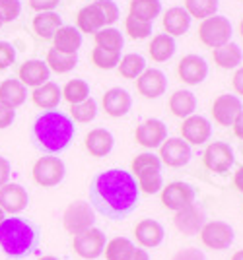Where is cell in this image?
Returning a JSON list of instances; mask_svg holds the SVG:
<instances>
[{
	"label": "cell",
	"mask_w": 243,
	"mask_h": 260,
	"mask_svg": "<svg viewBox=\"0 0 243 260\" xmlns=\"http://www.w3.org/2000/svg\"><path fill=\"white\" fill-rule=\"evenodd\" d=\"M140 200V190L133 173L125 169H107L94 175L89 184V206L109 219L131 216Z\"/></svg>",
	"instance_id": "obj_1"
},
{
	"label": "cell",
	"mask_w": 243,
	"mask_h": 260,
	"mask_svg": "<svg viewBox=\"0 0 243 260\" xmlns=\"http://www.w3.org/2000/svg\"><path fill=\"white\" fill-rule=\"evenodd\" d=\"M76 134L72 119L63 111H45L34 120L32 142L35 150L45 155H58L65 152Z\"/></svg>",
	"instance_id": "obj_2"
},
{
	"label": "cell",
	"mask_w": 243,
	"mask_h": 260,
	"mask_svg": "<svg viewBox=\"0 0 243 260\" xmlns=\"http://www.w3.org/2000/svg\"><path fill=\"white\" fill-rule=\"evenodd\" d=\"M41 245V231L32 219L8 216L0 223V250L12 260H22L35 254Z\"/></svg>",
	"instance_id": "obj_3"
},
{
	"label": "cell",
	"mask_w": 243,
	"mask_h": 260,
	"mask_svg": "<svg viewBox=\"0 0 243 260\" xmlns=\"http://www.w3.org/2000/svg\"><path fill=\"white\" fill-rule=\"evenodd\" d=\"M199 39L204 47L214 51L222 45L230 43V39H232V23L224 16H210V18L200 22Z\"/></svg>",
	"instance_id": "obj_4"
},
{
	"label": "cell",
	"mask_w": 243,
	"mask_h": 260,
	"mask_svg": "<svg viewBox=\"0 0 243 260\" xmlns=\"http://www.w3.org/2000/svg\"><path fill=\"white\" fill-rule=\"evenodd\" d=\"M67 175V165L56 155H43L34 163L32 177L39 186L43 188H53L56 184L63 183Z\"/></svg>",
	"instance_id": "obj_5"
},
{
	"label": "cell",
	"mask_w": 243,
	"mask_h": 260,
	"mask_svg": "<svg viewBox=\"0 0 243 260\" xmlns=\"http://www.w3.org/2000/svg\"><path fill=\"white\" fill-rule=\"evenodd\" d=\"M96 221V212L89 206V202L84 200H74L72 204H68L63 216V225L70 235H80L89 228H94Z\"/></svg>",
	"instance_id": "obj_6"
},
{
	"label": "cell",
	"mask_w": 243,
	"mask_h": 260,
	"mask_svg": "<svg viewBox=\"0 0 243 260\" xmlns=\"http://www.w3.org/2000/svg\"><path fill=\"white\" fill-rule=\"evenodd\" d=\"M199 235L202 245L212 250H226L230 249L233 243V228L228 221H222V219L206 221L199 231Z\"/></svg>",
	"instance_id": "obj_7"
},
{
	"label": "cell",
	"mask_w": 243,
	"mask_h": 260,
	"mask_svg": "<svg viewBox=\"0 0 243 260\" xmlns=\"http://www.w3.org/2000/svg\"><path fill=\"white\" fill-rule=\"evenodd\" d=\"M105 245H107V237L98 228H89L88 231H84L80 235H74V241H72L74 252L80 258L86 260L100 258L101 254H103V250H105Z\"/></svg>",
	"instance_id": "obj_8"
},
{
	"label": "cell",
	"mask_w": 243,
	"mask_h": 260,
	"mask_svg": "<svg viewBox=\"0 0 243 260\" xmlns=\"http://www.w3.org/2000/svg\"><path fill=\"white\" fill-rule=\"evenodd\" d=\"M195 198H197V190L183 181L169 183L162 188V204L171 212H179V210L187 208L189 204L195 202Z\"/></svg>",
	"instance_id": "obj_9"
},
{
	"label": "cell",
	"mask_w": 243,
	"mask_h": 260,
	"mask_svg": "<svg viewBox=\"0 0 243 260\" xmlns=\"http://www.w3.org/2000/svg\"><path fill=\"white\" fill-rule=\"evenodd\" d=\"M233 161V150L226 142H212L202 153V163L212 173H228Z\"/></svg>",
	"instance_id": "obj_10"
},
{
	"label": "cell",
	"mask_w": 243,
	"mask_h": 260,
	"mask_svg": "<svg viewBox=\"0 0 243 260\" xmlns=\"http://www.w3.org/2000/svg\"><path fill=\"white\" fill-rule=\"evenodd\" d=\"M191 146L183 138H167L162 146H160V161L162 165H167V167H183L191 161Z\"/></svg>",
	"instance_id": "obj_11"
},
{
	"label": "cell",
	"mask_w": 243,
	"mask_h": 260,
	"mask_svg": "<svg viewBox=\"0 0 243 260\" xmlns=\"http://www.w3.org/2000/svg\"><path fill=\"white\" fill-rule=\"evenodd\" d=\"M27 206H29V194L22 184L6 183L0 188V210L4 214L18 216Z\"/></svg>",
	"instance_id": "obj_12"
},
{
	"label": "cell",
	"mask_w": 243,
	"mask_h": 260,
	"mask_svg": "<svg viewBox=\"0 0 243 260\" xmlns=\"http://www.w3.org/2000/svg\"><path fill=\"white\" fill-rule=\"evenodd\" d=\"M134 138L136 142L148 148V150H156L160 148L164 142L167 140V126L164 120L160 119H148L144 120L142 124L136 126V132H134Z\"/></svg>",
	"instance_id": "obj_13"
},
{
	"label": "cell",
	"mask_w": 243,
	"mask_h": 260,
	"mask_svg": "<svg viewBox=\"0 0 243 260\" xmlns=\"http://www.w3.org/2000/svg\"><path fill=\"white\" fill-rule=\"evenodd\" d=\"M177 74L187 84V86H199L208 76V64L199 54H187L179 60Z\"/></svg>",
	"instance_id": "obj_14"
},
{
	"label": "cell",
	"mask_w": 243,
	"mask_h": 260,
	"mask_svg": "<svg viewBox=\"0 0 243 260\" xmlns=\"http://www.w3.org/2000/svg\"><path fill=\"white\" fill-rule=\"evenodd\" d=\"M241 99L237 95H230V93H224V95H218L212 103V117H214V122L220 124V126H232L235 117L241 113Z\"/></svg>",
	"instance_id": "obj_15"
},
{
	"label": "cell",
	"mask_w": 243,
	"mask_h": 260,
	"mask_svg": "<svg viewBox=\"0 0 243 260\" xmlns=\"http://www.w3.org/2000/svg\"><path fill=\"white\" fill-rule=\"evenodd\" d=\"M210 134H212V124L208 119H204L200 115H191L187 119H183L181 138L187 142L189 146H200V144L208 142Z\"/></svg>",
	"instance_id": "obj_16"
},
{
	"label": "cell",
	"mask_w": 243,
	"mask_h": 260,
	"mask_svg": "<svg viewBox=\"0 0 243 260\" xmlns=\"http://www.w3.org/2000/svg\"><path fill=\"white\" fill-rule=\"evenodd\" d=\"M136 89L146 99H156L164 95L167 89V78L158 68H146L140 76L136 78Z\"/></svg>",
	"instance_id": "obj_17"
},
{
	"label": "cell",
	"mask_w": 243,
	"mask_h": 260,
	"mask_svg": "<svg viewBox=\"0 0 243 260\" xmlns=\"http://www.w3.org/2000/svg\"><path fill=\"white\" fill-rule=\"evenodd\" d=\"M173 223L175 228L183 233V235H195L199 233L202 225L206 223V216H204V210L199 206V204H189L187 208L175 212L173 216Z\"/></svg>",
	"instance_id": "obj_18"
},
{
	"label": "cell",
	"mask_w": 243,
	"mask_h": 260,
	"mask_svg": "<svg viewBox=\"0 0 243 260\" xmlns=\"http://www.w3.org/2000/svg\"><path fill=\"white\" fill-rule=\"evenodd\" d=\"M101 105H103V111L105 115H109L113 119H121L125 117L131 107H133V98L127 89L123 87H111L103 93V99H101Z\"/></svg>",
	"instance_id": "obj_19"
},
{
	"label": "cell",
	"mask_w": 243,
	"mask_h": 260,
	"mask_svg": "<svg viewBox=\"0 0 243 260\" xmlns=\"http://www.w3.org/2000/svg\"><path fill=\"white\" fill-rule=\"evenodd\" d=\"M134 237L138 241V245L142 249H156L162 245V241L166 237V231H164V225L156 219H150L146 217L142 221L136 223L134 228Z\"/></svg>",
	"instance_id": "obj_20"
},
{
	"label": "cell",
	"mask_w": 243,
	"mask_h": 260,
	"mask_svg": "<svg viewBox=\"0 0 243 260\" xmlns=\"http://www.w3.org/2000/svg\"><path fill=\"white\" fill-rule=\"evenodd\" d=\"M51 78V70L49 66L45 64L43 60H37V58H32V60H25L20 70H18V80L22 82L25 87H39L43 86L45 82H49Z\"/></svg>",
	"instance_id": "obj_21"
},
{
	"label": "cell",
	"mask_w": 243,
	"mask_h": 260,
	"mask_svg": "<svg viewBox=\"0 0 243 260\" xmlns=\"http://www.w3.org/2000/svg\"><path fill=\"white\" fill-rule=\"evenodd\" d=\"M60 99H63V89L58 84L55 82H45L43 86L35 87L34 91H32V101H34L35 107L43 109V111H55L58 107V103H60Z\"/></svg>",
	"instance_id": "obj_22"
},
{
	"label": "cell",
	"mask_w": 243,
	"mask_h": 260,
	"mask_svg": "<svg viewBox=\"0 0 243 260\" xmlns=\"http://www.w3.org/2000/svg\"><path fill=\"white\" fill-rule=\"evenodd\" d=\"M113 144H115V138H113V134L107 128L89 130L86 134V140H84L86 150L94 157H105L113 150Z\"/></svg>",
	"instance_id": "obj_23"
},
{
	"label": "cell",
	"mask_w": 243,
	"mask_h": 260,
	"mask_svg": "<svg viewBox=\"0 0 243 260\" xmlns=\"http://www.w3.org/2000/svg\"><path fill=\"white\" fill-rule=\"evenodd\" d=\"M53 49L67 54H78V49L82 47V33L74 25H63L53 35Z\"/></svg>",
	"instance_id": "obj_24"
},
{
	"label": "cell",
	"mask_w": 243,
	"mask_h": 260,
	"mask_svg": "<svg viewBox=\"0 0 243 260\" xmlns=\"http://www.w3.org/2000/svg\"><path fill=\"white\" fill-rule=\"evenodd\" d=\"M107 27L105 20H103V14L100 12L98 4H88L84 6L82 10L78 12L76 16V29L80 33H98L100 29Z\"/></svg>",
	"instance_id": "obj_25"
},
{
	"label": "cell",
	"mask_w": 243,
	"mask_h": 260,
	"mask_svg": "<svg viewBox=\"0 0 243 260\" xmlns=\"http://www.w3.org/2000/svg\"><path fill=\"white\" fill-rule=\"evenodd\" d=\"M27 99V89L18 78H6L0 82V101L6 103L8 107L18 109L25 103Z\"/></svg>",
	"instance_id": "obj_26"
},
{
	"label": "cell",
	"mask_w": 243,
	"mask_h": 260,
	"mask_svg": "<svg viewBox=\"0 0 243 260\" xmlns=\"http://www.w3.org/2000/svg\"><path fill=\"white\" fill-rule=\"evenodd\" d=\"M162 23H164V29H166L167 35L177 37V35H183V33L189 31V27H191V16L187 14L185 8L173 6V8H169L164 14Z\"/></svg>",
	"instance_id": "obj_27"
},
{
	"label": "cell",
	"mask_w": 243,
	"mask_h": 260,
	"mask_svg": "<svg viewBox=\"0 0 243 260\" xmlns=\"http://www.w3.org/2000/svg\"><path fill=\"white\" fill-rule=\"evenodd\" d=\"M195 109H197V98L189 89H177L169 98V111L177 119H187L195 115Z\"/></svg>",
	"instance_id": "obj_28"
},
{
	"label": "cell",
	"mask_w": 243,
	"mask_h": 260,
	"mask_svg": "<svg viewBox=\"0 0 243 260\" xmlns=\"http://www.w3.org/2000/svg\"><path fill=\"white\" fill-rule=\"evenodd\" d=\"M34 31L39 39H53L60 27H63V18L56 12H39L34 18Z\"/></svg>",
	"instance_id": "obj_29"
},
{
	"label": "cell",
	"mask_w": 243,
	"mask_h": 260,
	"mask_svg": "<svg viewBox=\"0 0 243 260\" xmlns=\"http://www.w3.org/2000/svg\"><path fill=\"white\" fill-rule=\"evenodd\" d=\"M212 58H214V64L216 66H220L224 70H233V68H237V66L241 64L243 53L241 49H239V45L230 41V43L214 49L212 51Z\"/></svg>",
	"instance_id": "obj_30"
},
{
	"label": "cell",
	"mask_w": 243,
	"mask_h": 260,
	"mask_svg": "<svg viewBox=\"0 0 243 260\" xmlns=\"http://www.w3.org/2000/svg\"><path fill=\"white\" fill-rule=\"evenodd\" d=\"M175 39L171 37V35H167V33H158L152 37V41H150V47H148V53L152 56V60L154 62H166L169 60L173 54H175Z\"/></svg>",
	"instance_id": "obj_31"
},
{
	"label": "cell",
	"mask_w": 243,
	"mask_h": 260,
	"mask_svg": "<svg viewBox=\"0 0 243 260\" xmlns=\"http://www.w3.org/2000/svg\"><path fill=\"white\" fill-rule=\"evenodd\" d=\"M45 64L49 66L51 72L67 74V72L76 68L78 54H67V53L56 51V49H49V51H47V58H45Z\"/></svg>",
	"instance_id": "obj_32"
},
{
	"label": "cell",
	"mask_w": 243,
	"mask_h": 260,
	"mask_svg": "<svg viewBox=\"0 0 243 260\" xmlns=\"http://www.w3.org/2000/svg\"><path fill=\"white\" fill-rule=\"evenodd\" d=\"M131 16L144 20V22H154V18L160 16L162 12V2L160 0H131L129 4Z\"/></svg>",
	"instance_id": "obj_33"
},
{
	"label": "cell",
	"mask_w": 243,
	"mask_h": 260,
	"mask_svg": "<svg viewBox=\"0 0 243 260\" xmlns=\"http://www.w3.org/2000/svg\"><path fill=\"white\" fill-rule=\"evenodd\" d=\"M117 68H119V74H121L123 78H127V80H136V78L146 70V58H144L142 54H136V53L125 54L121 60H119Z\"/></svg>",
	"instance_id": "obj_34"
},
{
	"label": "cell",
	"mask_w": 243,
	"mask_h": 260,
	"mask_svg": "<svg viewBox=\"0 0 243 260\" xmlns=\"http://www.w3.org/2000/svg\"><path fill=\"white\" fill-rule=\"evenodd\" d=\"M134 243L131 239L127 237H115L107 241V245H105V250H103V254H105V258L107 260H129V256L134 252Z\"/></svg>",
	"instance_id": "obj_35"
},
{
	"label": "cell",
	"mask_w": 243,
	"mask_h": 260,
	"mask_svg": "<svg viewBox=\"0 0 243 260\" xmlns=\"http://www.w3.org/2000/svg\"><path fill=\"white\" fill-rule=\"evenodd\" d=\"M60 89H63V98L67 99L70 105H76V103L89 99V84L86 80H80V78L68 80L67 86Z\"/></svg>",
	"instance_id": "obj_36"
},
{
	"label": "cell",
	"mask_w": 243,
	"mask_h": 260,
	"mask_svg": "<svg viewBox=\"0 0 243 260\" xmlns=\"http://www.w3.org/2000/svg\"><path fill=\"white\" fill-rule=\"evenodd\" d=\"M94 39H96V47L107 49V51H117V53H121L123 45H125L121 31L115 27H103L98 33H94Z\"/></svg>",
	"instance_id": "obj_37"
},
{
	"label": "cell",
	"mask_w": 243,
	"mask_h": 260,
	"mask_svg": "<svg viewBox=\"0 0 243 260\" xmlns=\"http://www.w3.org/2000/svg\"><path fill=\"white\" fill-rule=\"evenodd\" d=\"M72 122H80V124H86V122H92V120L98 117V103L96 99H86L82 103H76V105H70V115H68Z\"/></svg>",
	"instance_id": "obj_38"
},
{
	"label": "cell",
	"mask_w": 243,
	"mask_h": 260,
	"mask_svg": "<svg viewBox=\"0 0 243 260\" xmlns=\"http://www.w3.org/2000/svg\"><path fill=\"white\" fill-rule=\"evenodd\" d=\"M185 10L191 18L206 20L210 16H216L218 0H185Z\"/></svg>",
	"instance_id": "obj_39"
},
{
	"label": "cell",
	"mask_w": 243,
	"mask_h": 260,
	"mask_svg": "<svg viewBox=\"0 0 243 260\" xmlns=\"http://www.w3.org/2000/svg\"><path fill=\"white\" fill-rule=\"evenodd\" d=\"M136 184H138V190L144 194H156L164 188V177L160 171H144V173L136 175Z\"/></svg>",
	"instance_id": "obj_40"
},
{
	"label": "cell",
	"mask_w": 243,
	"mask_h": 260,
	"mask_svg": "<svg viewBox=\"0 0 243 260\" xmlns=\"http://www.w3.org/2000/svg\"><path fill=\"white\" fill-rule=\"evenodd\" d=\"M131 169H133V177L144 173V171H160L162 161H160V157L154 152H144L134 157Z\"/></svg>",
	"instance_id": "obj_41"
},
{
	"label": "cell",
	"mask_w": 243,
	"mask_h": 260,
	"mask_svg": "<svg viewBox=\"0 0 243 260\" xmlns=\"http://www.w3.org/2000/svg\"><path fill=\"white\" fill-rule=\"evenodd\" d=\"M119 60H121V53H117V51H107L101 47H96L92 51V62L100 70H113V68H117Z\"/></svg>",
	"instance_id": "obj_42"
},
{
	"label": "cell",
	"mask_w": 243,
	"mask_h": 260,
	"mask_svg": "<svg viewBox=\"0 0 243 260\" xmlns=\"http://www.w3.org/2000/svg\"><path fill=\"white\" fill-rule=\"evenodd\" d=\"M125 31L129 33L131 39H146L152 35V23L138 20V18L129 14V18L125 20Z\"/></svg>",
	"instance_id": "obj_43"
},
{
	"label": "cell",
	"mask_w": 243,
	"mask_h": 260,
	"mask_svg": "<svg viewBox=\"0 0 243 260\" xmlns=\"http://www.w3.org/2000/svg\"><path fill=\"white\" fill-rule=\"evenodd\" d=\"M22 14V4L20 0H0V16L2 22L10 23L14 20H18Z\"/></svg>",
	"instance_id": "obj_44"
},
{
	"label": "cell",
	"mask_w": 243,
	"mask_h": 260,
	"mask_svg": "<svg viewBox=\"0 0 243 260\" xmlns=\"http://www.w3.org/2000/svg\"><path fill=\"white\" fill-rule=\"evenodd\" d=\"M96 4H98L100 12L103 14L105 25H111V23H115L119 20V8H117L115 2H111V0H96Z\"/></svg>",
	"instance_id": "obj_45"
},
{
	"label": "cell",
	"mask_w": 243,
	"mask_h": 260,
	"mask_svg": "<svg viewBox=\"0 0 243 260\" xmlns=\"http://www.w3.org/2000/svg\"><path fill=\"white\" fill-rule=\"evenodd\" d=\"M16 62V49L8 41H0V70H6Z\"/></svg>",
	"instance_id": "obj_46"
},
{
	"label": "cell",
	"mask_w": 243,
	"mask_h": 260,
	"mask_svg": "<svg viewBox=\"0 0 243 260\" xmlns=\"http://www.w3.org/2000/svg\"><path fill=\"white\" fill-rule=\"evenodd\" d=\"M14 120H16V109L8 107L6 103L0 101V130L12 126Z\"/></svg>",
	"instance_id": "obj_47"
},
{
	"label": "cell",
	"mask_w": 243,
	"mask_h": 260,
	"mask_svg": "<svg viewBox=\"0 0 243 260\" xmlns=\"http://www.w3.org/2000/svg\"><path fill=\"white\" fill-rule=\"evenodd\" d=\"M29 2V8L39 12H55V8L60 4V0H27Z\"/></svg>",
	"instance_id": "obj_48"
},
{
	"label": "cell",
	"mask_w": 243,
	"mask_h": 260,
	"mask_svg": "<svg viewBox=\"0 0 243 260\" xmlns=\"http://www.w3.org/2000/svg\"><path fill=\"white\" fill-rule=\"evenodd\" d=\"M171 260H206V256H204V252H202V250L193 249V247H191V249L177 250Z\"/></svg>",
	"instance_id": "obj_49"
},
{
	"label": "cell",
	"mask_w": 243,
	"mask_h": 260,
	"mask_svg": "<svg viewBox=\"0 0 243 260\" xmlns=\"http://www.w3.org/2000/svg\"><path fill=\"white\" fill-rule=\"evenodd\" d=\"M10 177H12V165L6 157L0 155V188L4 186L6 183H10Z\"/></svg>",
	"instance_id": "obj_50"
},
{
	"label": "cell",
	"mask_w": 243,
	"mask_h": 260,
	"mask_svg": "<svg viewBox=\"0 0 243 260\" xmlns=\"http://www.w3.org/2000/svg\"><path fill=\"white\" fill-rule=\"evenodd\" d=\"M232 86L237 95H243V66H239V68L235 70V74H233V78H232Z\"/></svg>",
	"instance_id": "obj_51"
},
{
	"label": "cell",
	"mask_w": 243,
	"mask_h": 260,
	"mask_svg": "<svg viewBox=\"0 0 243 260\" xmlns=\"http://www.w3.org/2000/svg\"><path fill=\"white\" fill-rule=\"evenodd\" d=\"M232 128H233V134H235L239 140H243V109H241V113L235 117V120H233Z\"/></svg>",
	"instance_id": "obj_52"
},
{
	"label": "cell",
	"mask_w": 243,
	"mask_h": 260,
	"mask_svg": "<svg viewBox=\"0 0 243 260\" xmlns=\"http://www.w3.org/2000/svg\"><path fill=\"white\" fill-rule=\"evenodd\" d=\"M129 260H150V254H148V250H144L142 247H136L133 254L129 256Z\"/></svg>",
	"instance_id": "obj_53"
},
{
	"label": "cell",
	"mask_w": 243,
	"mask_h": 260,
	"mask_svg": "<svg viewBox=\"0 0 243 260\" xmlns=\"http://www.w3.org/2000/svg\"><path fill=\"white\" fill-rule=\"evenodd\" d=\"M233 184H235V188H237L239 192H243V165L235 171V175H233Z\"/></svg>",
	"instance_id": "obj_54"
},
{
	"label": "cell",
	"mask_w": 243,
	"mask_h": 260,
	"mask_svg": "<svg viewBox=\"0 0 243 260\" xmlns=\"http://www.w3.org/2000/svg\"><path fill=\"white\" fill-rule=\"evenodd\" d=\"M230 260H243V249L241 250H235Z\"/></svg>",
	"instance_id": "obj_55"
},
{
	"label": "cell",
	"mask_w": 243,
	"mask_h": 260,
	"mask_svg": "<svg viewBox=\"0 0 243 260\" xmlns=\"http://www.w3.org/2000/svg\"><path fill=\"white\" fill-rule=\"evenodd\" d=\"M37 260H58V258H56V256H49V254H47V256H39Z\"/></svg>",
	"instance_id": "obj_56"
},
{
	"label": "cell",
	"mask_w": 243,
	"mask_h": 260,
	"mask_svg": "<svg viewBox=\"0 0 243 260\" xmlns=\"http://www.w3.org/2000/svg\"><path fill=\"white\" fill-rule=\"evenodd\" d=\"M239 35H241V39H243V20L239 22Z\"/></svg>",
	"instance_id": "obj_57"
},
{
	"label": "cell",
	"mask_w": 243,
	"mask_h": 260,
	"mask_svg": "<svg viewBox=\"0 0 243 260\" xmlns=\"http://www.w3.org/2000/svg\"><path fill=\"white\" fill-rule=\"evenodd\" d=\"M4 217H6V214H4L2 210H0V223H2V219H4Z\"/></svg>",
	"instance_id": "obj_58"
},
{
	"label": "cell",
	"mask_w": 243,
	"mask_h": 260,
	"mask_svg": "<svg viewBox=\"0 0 243 260\" xmlns=\"http://www.w3.org/2000/svg\"><path fill=\"white\" fill-rule=\"evenodd\" d=\"M2 23H4V22H2V16H0V27H2Z\"/></svg>",
	"instance_id": "obj_59"
}]
</instances>
